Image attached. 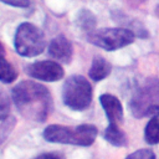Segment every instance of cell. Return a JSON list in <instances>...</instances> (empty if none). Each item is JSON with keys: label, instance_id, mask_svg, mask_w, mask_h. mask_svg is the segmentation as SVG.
I'll list each match as a JSON object with an SVG mask.
<instances>
[{"label": "cell", "instance_id": "cell-1", "mask_svg": "<svg viewBox=\"0 0 159 159\" xmlns=\"http://www.w3.org/2000/svg\"><path fill=\"white\" fill-rule=\"evenodd\" d=\"M17 111L27 119L45 122L52 112V98L48 89L34 81H22L11 92Z\"/></svg>", "mask_w": 159, "mask_h": 159}, {"label": "cell", "instance_id": "cell-2", "mask_svg": "<svg viewBox=\"0 0 159 159\" xmlns=\"http://www.w3.org/2000/svg\"><path fill=\"white\" fill-rule=\"evenodd\" d=\"M97 133V128L92 124H81L77 127L51 124L43 130V138L51 143L88 147L94 142Z\"/></svg>", "mask_w": 159, "mask_h": 159}, {"label": "cell", "instance_id": "cell-3", "mask_svg": "<svg viewBox=\"0 0 159 159\" xmlns=\"http://www.w3.org/2000/svg\"><path fill=\"white\" fill-rule=\"evenodd\" d=\"M62 99L68 108L83 111L92 102V86L83 76L73 75L63 84Z\"/></svg>", "mask_w": 159, "mask_h": 159}, {"label": "cell", "instance_id": "cell-4", "mask_svg": "<svg viewBox=\"0 0 159 159\" xmlns=\"http://www.w3.org/2000/svg\"><path fill=\"white\" fill-rule=\"evenodd\" d=\"M16 52L25 57H34L42 53L46 40L42 30L30 22H22L15 34Z\"/></svg>", "mask_w": 159, "mask_h": 159}, {"label": "cell", "instance_id": "cell-5", "mask_svg": "<svg viewBox=\"0 0 159 159\" xmlns=\"http://www.w3.org/2000/svg\"><path fill=\"white\" fill-rule=\"evenodd\" d=\"M88 41L107 51H114L132 43L135 39V34L132 30L122 27L99 29L93 30L88 35Z\"/></svg>", "mask_w": 159, "mask_h": 159}, {"label": "cell", "instance_id": "cell-6", "mask_svg": "<svg viewBox=\"0 0 159 159\" xmlns=\"http://www.w3.org/2000/svg\"><path fill=\"white\" fill-rule=\"evenodd\" d=\"M154 104H159V80L148 78L137 88L130 99L129 108L135 118H142L147 116L149 107Z\"/></svg>", "mask_w": 159, "mask_h": 159}, {"label": "cell", "instance_id": "cell-7", "mask_svg": "<svg viewBox=\"0 0 159 159\" xmlns=\"http://www.w3.org/2000/svg\"><path fill=\"white\" fill-rule=\"evenodd\" d=\"M26 73L36 80L46 81V82H56L60 81L65 72L58 62L55 61H39L29 65L26 67Z\"/></svg>", "mask_w": 159, "mask_h": 159}, {"label": "cell", "instance_id": "cell-8", "mask_svg": "<svg viewBox=\"0 0 159 159\" xmlns=\"http://www.w3.org/2000/svg\"><path fill=\"white\" fill-rule=\"evenodd\" d=\"M99 102L104 109L109 124L119 125L123 122V107L119 99L109 93H104L99 97Z\"/></svg>", "mask_w": 159, "mask_h": 159}, {"label": "cell", "instance_id": "cell-9", "mask_svg": "<svg viewBox=\"0 0 159 159\" xmlns=\"http://www.w3.org/2000/svg\"><path fill=\"white\" fill-rule=\"evenodd\" d=\"M48 53L52 58L62 63H70L72 58V45L63 35H58L51 40L48 45Z\"/></svg>", "mask_w": 159, "mask_h": 159}, {"label": "cell", "instance_id": "cell-10", "mask_svg": "<svg viewBox=\"0 0 159 159\" xmlns=\"http://www.w3.org/2000/svg\"><path fill=\"white\" fill-rule=\"evenodd\" d=\"M111 65L109 62L101 57V56H96L92 61L91 68H89V77L93 81H102L103 78H106L109 73H111Z\"/></svg>", "mask_w": 159, "mask_h": 159}, {"label": "cell", "instance_id": "cell-11", "mask_svg": "<svg viewBox=\"0 0 159 159\" xmlns=\"http://www.w3.org/2000/svg\"><path fill=\"white\" fill-rule=\"evenodd\" d=\"M104 138L107 142L116 147H123L127 144V137L124 132L119 128V125L116 124H108L104 130Z\"/></svg>", "mask_w": 159, "mask_h": 159}, {"label": "cell", "instance_id": "cell-12", "mask_svg": "<svg viewBox=\"0 0 159 159\" xmlns=\"http://www.w3.org/2000/svg\"><path fill=\"white\" fill-rule=\"evenodd\" d=\"M144 139L148 144L159 143V117H153L145 125Z\"/></svg>", "mask_w": 159, "mask_h": 159}, {"label": "cell", "instance_id": "cell-13", "mask_svg": "<svg viewBox=\"0 0 159 159\" xmlns=\"http://www.w3.org/2000/svg\"><path fill=\"white\" fill-rule=\"evenodd\" d=\"M17 78V71L4 57H0V81L4 83H11Z\"/></svg>", "mask_w": 159, "mask_h": 159}, {"label": "cell", "instance_id": "cell-14", "mask_svg": "<svg viewBox=\"0 0 159 159\" xmlns=\"http://www.w3.org/2000/svg\"><path fill=\"white\" fill-rule=\"evenodd\" d=\"M77 24L84 31L92 32L94 30V27H96V17L89 10L83 9L77 15Z\"/></svg>", "mask_w": 159, "mask_h": 159}, {"label": "cell", "instance_id": "cell-15", "mask_svg": "<svg viewBox=\"0 0 159 159\" xmlns=\"http://www.w3.org/2000/svg\"><path fill=\"white\" fill-rule=\"evenodd\" d=\"M15 124H16V119L12 116H9L2 120V123L0 124V144L7 139L11 130L14 129Z\"/></svg>", "mask_w": 159, "mask_h": 159}, {"label": "cell", "instance_id": "cell-16", "mask_svg": "<svg viewBox=\"0 0 159 159\" xmlns=\"http://www.w3.org/2000/svg\"><path fill=\"white\" fill-rule=\"evenodd\" d=\"M10 113V98L6 93L0 91V120H4L9 117Z\"/></svg>", "mask_w": 159, "mask_h": 159}, {"label": "cell", "instance_id": "cell-17", "mask_svg": "<svg viewBox=\"0 0 159 159\" xmlns=\"http://www.w3.org/2000/svg\"><path fill=\"white\" fill-rule=\"evenodd\" d=\"M125 159H155V154L150 149H139L129 154Z\"/></svg>", "mask_w": 159, "mask_h": 159}, {"label": "cell", "instance_id": "cell-18", "mask_svg": "<svg viewBox=\"0 0 159 159\" xmlns=\"http://www.w3.org/2000/svg\"><path fill=\"white\" fill-rule=\"evenodd\" d=\"M7 5L16 6V7H27L30 6V0H0Z\"/></svg>", "mask_w": 159, "mask_h": 159}, {"label": "cell", "instance_id": "cell-19", "mask_svg": "<svg viewBox=\"0 0 159 159\" xmlns=\"http://www.w3.org/2000/svg\"><path fill=\"white\" fill-rule=\"evenodd\" d=\"M34 159H63V155L60 153H43L35 157Z\"/></svg>", "mask_w": 159, "mask_h": 159}, {"label": "cell", "instance_id": "cell-20", "mask_svg": "<svg viewBox=\"0 0 159 159\" xmlns=\"http://www.w3.org/2000/svg\"><path fill=\"white\" fill-rule=\"evenodd\" d=\"M147 117H159V104H154L152 107H149L148 112H147Z\"/></svg>", "mask_w": 159, "mask_h": 159}, {"label": "cell", "instance_id": "cell-21", "mask_svg": "<svg viewBox=\"0 0 159 159\" xmlns=\"http://www.w3.org/2000/svg\"><path fill=\"white\" fill-rule=\"evenodd\" d=\"M4 53H5V51H4V47H2V45L0 43V57H2V56H4Z\"/></svg>", "mask_w": 159, "mask_h": 159}]
</instances>
